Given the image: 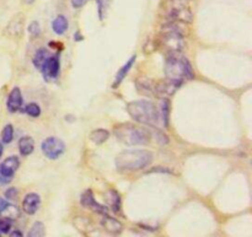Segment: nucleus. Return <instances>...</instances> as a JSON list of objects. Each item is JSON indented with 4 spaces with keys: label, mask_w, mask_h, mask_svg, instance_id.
I'll return each mask as SVG.
<instances>
[{
    "label": "nucleus",
    "mask_w": 252,
    "mask_h": 237,
    "mask_svg": "<svg viewBox=\"0 0 252 237\" xmlns=\"http://www.w3.org/2000/svg\"><path fill=\"white\" fill-rule=\"evenodd\" d=\"M42 152L49 160H57L65 151V144L56 137H49L42 142Z\"/></svg>",
    "instance_id": "6"
},
{
    "label": "nucleus",
    "mask_w": 252,
    "mask_h": 237,
    "mask_svg": "<svg viewBox=\"0 0 252 237\" xmlns=\"http://www.w3.org/2000/svg\"><path fill=\"white\" fill-rule=\"evenodd\" d=\"M5 198L6 199H16L17 198V191L16 188H10L5 192Z\"/></svg>",
    "instance_id": "28"
},
{
    "label": "nucleus",
    "mask_w": 252,
    "mask_h": 237,
    "mask_svg": "<svg viewBox=\"0 0 252 237\" xmlns=\"http://www.w3.org/2000/svg\"><path fill=\"white\" fill-rule=\"evenodd\" d=\"M101 226L107 231L108 234H112V235H118V234L122 233L123 225L120 220H117L116 218L112 216H108L107 214L103 215L102 220H101Z\"/></svg>",
    "instance_id": "13"
},
{
    "label": "nucleus",
    "mask_w": 252,
    "mask_h": 237,
    "mask_svg": "<svg viewBox=\"0 0 252 237\" xmlns=\"http://www.w3.org/2000/svg\"><path fill=\"white\" fill-rule=\"evenodd\" d=\"M88 1L89 0H71V5H73V7H75V9H79V7L84 6Z\"/></svg>",
    "instance_id": "29"
},
{
    "label": "nucleus",
    "mask_w": 252,
    "mask_h": 237,
    "mask_svg": "<svg viewBox=\"0 0 252 237\" xmlns=\"http://www.w3.org/2000/svg\"><path fill=\"white\" fill-rule=\"evenodd\" d=\"M41 207V197L36 193H30L22 201V209L29 215H33Z\"/></svg>",
    "instance_id": "12"
},
{
    "label": "nucleus",
    "mask_w": 252,
    "mask_h": 237,
    "mask_svg": "<svg viewBox=\"0 0 252 237\" xmlns=\"http://www.w3.org/2000/svg\"><path fill=\"white\" fill-rule=\"evenodd\" d=\"M89 138H90V140L93 143L100 145V144H103V143L110 138V133H108V130L106 129H96L90 133V137Z\"/></svg>",
    "instance_id": "19"
},
{
    "label": "nucleus",
    "mask_w": 252,
    "mask_h": 237,
    "mask_svg": "<svg viewBox=\"0 0 252 237\" xmlns=\"http://www.w3.org/2000/svg\"><path fill=\"white\" fill-rule=\"evenodd\" d=\"M135 58H137V57H135V56L130 57L129 60H128L127 63H126L125 65H123L122 68L120 69V71H118L117 75H116V78H115V83H113V85H112L113 89H117L118 86L121 85V83H122V81H123V79H125L126 76H127V74L129 73V70H130V69H132L133 64L135 63Z\"/></svg>",
    "instance_id": "15"
},
{
    "label": "nucleus",
    "mask_w": 252,
    "mask_h": 237,
    "mask_svg": "<svg viewBox=\"0 0 252 237\" xmlns=\"http://www.w3.org/2000/svg\"><path fill=\"white\" fill-rule=\"evenodd\" d=\"M80 204L84 207V208H88L90 209V210L95 211V213L102 214V215H106L108 211L107 207L101 206V204H98L97 202L95 201V197H94L93 192H91L90 189H88V191H85L83 194H81Z\"/></svg>",
    "instance_id": "9"
},
{
    "label": "nucleus",
    "mask_w": 252,
    "mask_h": 237,
    "mask_svg": "<svg viewBox=\"0 0 252 237\" xmlns=\"http://www.w3.org/2000/svg\"><path fill=\"white\" fill-rule=\"evenodd\" d=\"M25 112L32 118H37L41 116V107L37 103H29L25 108Z\"/></svg>",
    "instance_id": "24"
},
{
    "label": "nucleus",
    "mask_w": 252,
    "mask_h": 237,
    "mask_svg": "<svg viewBox=\"0 0 252 237\" xmlns=\"http://www.w3.org/2000/svg\"><path fill=\"white\" fill-rule=\"evenodd\" d=\"M159 46L169 54L180 53L185 47L184 34L171 30H161V36L159 37Z\"/></svg>",
    "instance_id": "5"
},
{
    "label": "nucleus",
    "mask_w": 252,
    "mask_h": 237,
    "mask_svg": "<svg viewBox=\"0 0 252 237\" xmlns=\"http://www.w3.org/2000/svg\"><path fill=\"white\" fill-rule=\"evenodd\" d=\"M105 198H106V202H107L108 207H111V209L117 213V211L121 209V197L120 194H118V192L115 191V189H110V191L106 193Z\"/></svg>",
    "instance_id": "17"
},
{
    "label": "nucleus",
    "mask_w": 252,
    "mask_h": 237,
    "mask_svg": "<svg viewBox=\"0 0 252 237\" xmlns=\"http://www.w3.org/2000/svg\"><path fill=\"white\" fill-rule=\"evenodd\" d=\"M27 31H29V33L31 34V36L37 37L41 33V26H39V24L37 21H32L31 24L29 25V27H27Z\"/></svg>",
    "instance_id": "26"
},
{
    "label": "nucleus",
    "mask_w": 252,
    "mask_h": 237,
    "mask_svg": "<svg viewBox=\"0 0 252 237\" xmlns=\"http://www.w3.org/2000/svg\"><path fill=\"white\" fill-rule=\"evenodd\" d=\"M115 135L121 143L129 147L134 145H147L152 139V134L145 128L139 125L125 123V124H118L113 128Z\"/></svg>",
    "instance_id": "4"
},
{
    "label": "nucleus",
    "mask_w": 252,
    "mask_h": 237,
    "mask_svg": "<svg viewBox=\"0 0 252 237\" xmlns=\"http://www.w3.org/2000/svg\"><path fill=\"white\" fill-rule=\"evenodd\" d=\"M2 151H4V149H2V145L0 144V156H1V155H2Z\"/></svg>",
    "instance_id": "32"
},
{
    "label": "nucleus",
    "mask_w": 252,
    "mask_h": 237,
    "mask_svg": "<svg viewBox=\"0 0 252 237\" xmlns=\"http://www.w3.org/2000/svg\"><path fill=\"white\" fill-rule=\"evenodd\" d=\"M59 69H61V63H59V58L56 56H51L44 64L42 65V68L39 70L43 74L44 79H48V80H53L58 76Z\"/></svg>",
    "instance_id": "10"
},
{
    "label": "nucleus",
    "mask_w": 252,
    "mask_h": 237,
    "mask_svg": "<svg viewBox=\"0 0 252 237\" xmlns=\"http://www.w3.org/2000/svg\"><path fill=\"white\" fill-rule=\"evenodd\" d=\"M22 106V95L19 88H14L7 97V110L10 113H15L21 108Z\"/></svg>",
    "instance_id": "14"
},
{
    "label": "nucleus",
    "mask_w": 252,
    "mask_h": 237,
    "mask_svg": "<svg viewBox=\"0 0 252 237\" xmlns=\"http://www.w3.org/2000/svg\"><path fill=\"white\" fill-rule=\"evenodd\" d=\"M33 1H34V0H22V2H24V4H27V5L32 4Z\"/></svg>",
    "instance_id": "31"
},
{
    "label": "nucleus",
    "mask_w": 252,
    "mask_h": 237,
    "mask_svg": "<svg viewBox=\"0 0 252 237\" xmlns=\"http://www.w3.org/2000/svg\"><path fill=\"white\" fill-rule=\"evenodd\" d=\"M44 235H46V229H44V225L41 221L34 223L33 226L31 228V230L27 234L29 237H43Z\"/></svg>",
    "instance_id": "22"
},
{
    "label": "nucleus",
    "mask_w": 252,
    "mask_h": 237,
    "mask_svg": "<svg viewBox=\"0 0 252 237\" xmlns=\"http://www.w3.org/2000/svg\"><path fill=\"white\" fill-rule=\"evenodd\" d=\"M25 27V16L24 14H17L11 19V21L5 27L4 33L10 38H20L24 32Z\"/></svg>",
    "instance_id": "8"
},
{
    "label": "nucleus",
    "mask_w": 252,
    "mask_h": 237,
    "mask_svg": "<svg viewBox=\"0 0 252 237\" xmlns=\"http://www.w3.org/2000/svg\"><path fill=\"white\" fill-rule=\"evenodd\" d=\"M154 160L153 152L148 150H126L116 159V166L121 171H138L149 166Z\"/></svg>",
    "instance_id": "1"
},
{
    "label": "nucleus",
    "mask_w": 252,
    "mask_h": 237,
    "mask_svg": "<svg viewBox=\"0 0 252 237\" xmlns=\"http://www.w3.org/2000/svg\"><path fill=\"white\" fill-rule=\"evenodd\" d=\"M167 19L170 21H177V22H186L189 24L192 21V14L189 11V7L185 6H175L169 11Z\"/></svg>",
    "instance_id": "11"
},
{
    "label": "nucleus",
    "mask_w": 252,
    "mask_h": 237,
    "mask_svg": "<svg viewBox=\"0 0 252 237\" xmlns=\"http://www.w3.org/2000/svg\"><path fill=\"white\" fill-rule=\"evenodd\" d=\"M52 54L49 53L48 49L46 48H39L38 51L34 53V57H33V65L36 66L37 69H41L42 65L44 64V61L47 60V59L51 57Z\"/></svg>",
    "instance_id": "20"
},
{
    "label": "nucleus",
    "mask_w": 252,
    "mask_h": 237,
    "mask_svg": "<svg viewBox=\"0 0 252 237\" xmlns=\"http://www.w3.org/2000/svg\"><path fill=\"white\" fill-rule=\"evenodd\" d=\"M19 150L22 156H29L34 150V142L31 137H22L19 140Z\"/></svg>",
    "instance_id": "16"
},
{
    "label": "nucleus",
    "mask_w": 252,
    "mask_h": 237,
    "mask_svg": "<svg viewBox=\"0 0 252 237\" xmlns=\"http://www.w3.org/2000/svg\"><path fill=\"white\" fill-rule=\"evenodd\" d=\"M20 166V161L16 156H10L0 164V183L7 184L12 181L15 172Z\"/></svg>",
    "instance_id": "7"
},
{
    "label": "nucleus",
    "mask_w": 252,
    "mask_h": 237,
    "mask_svg": "<svg viewBox=\"0 0 252 237\" xmlns=\"http://www.w3.org/2000/svg\"><path fill=\"white\" fill-rule=\"evenodd\" d=\"M127 111L130 117L138 123L157 127L160 120V111L153 102L147 100L133 101L127 105Z\"/></svg>",
    "instance_id": "2"
},
{
    "label": "nucleus",
    "mask_w": 252,
    "mask_h": 237,
    "mask_svg": "<svg viewBox=\"0 0 252 237\" xmlns=\"http://www.w3.org/2000/svg\"><path fill=\"white\" fill-rule=\"evenodd\" d=\"M169 113H170V102L166 97L161 101V111H160V118H162V123L165 127H169Z\"/></svg>",
    "instance_id": "21"
},
{
    "label": "nucleus",
    "mask_w": 252,
    "mask_h": 237,
    "mask_svg": "<svg viewBox=\"0 0 252 237\" xmlns=\"http://www.w3.org/2000/svg\"><path fill=\"white\" fill-rule=\"evenodd\" d=\"M12 220L9 218H2L0 216V234H9L11 230Z\"/></svg>",
    "instance_id": "25"
},
{
    "label": "nucleus",
    "mask_w": 252,
    "mask_h": 237,
    "mask_svg": "<svg viewBox=\"0 0 252 237\" xmlns=\"http://www.w3.org/2000/svg\"><path fill=\"white\" fill-rule=\"evenodd\" d=\"M14 139V127L11 124L5 125L1 132V140L4 144H10Z\"/></svg>",
    "instance_id": "23"
},
{
    "label": "nucleus",
    "mask_w": 252,
    "mask_h": 237,
    "mask_svg": "<svg viewBox=\"0 0 252 237\" xmlns=\"http://www.w3.org/2000/svg\"><path fill=\"white\" fill-rule=\"evenodd\" d=\"M96 1H97L98 16H100V20H103V17H105L106 9H107L108 0H96Z\"/></svg>",
    "instance_id": "27"
},
{
    "label": "nucleus",
    "mask_w": 252,
    "mask_h": 237,
    "mask_svg": "<svg viewBox=\"0 0 252 237\" xmlns=\"http://www.w3.org/2000/svg\"><path fill=\"white\" fill-rule=\"evenodd\" d=\"M10 235H11L12 237H21L22 234L20 233V231H14V233H11Z\"/></svg>",
    "instance_id": "30"
},
{
    "label": "nucleus",
    "mask_w": 252,
    "mask_h": 237,
    "mask_svg": "<svg viewBox=\"0 0 252 237\" xmlns=\"http://www.w3.org/2000/svg\"><path fill=\"white\" fill-rule=\"evenodd\" d=\"M52 29L53 32L57 34H63L68 30V20L63 15H58L52 22Z\"/></svg>",
    "instance_id": "18"
},
{
    "label": "nucleus",
    "mask_w": 252,
    "mask_h": 237,
    "mask_svg": "<svg viewBox=\"0 0 252 237\" xmlns=\"http://www.w3.org/2000/svg\"><path fill=\"white\" fill-rule=\"evenodd\" d=\"M165 75L170 80L177 81L180 84L194 78L191 63L185 57L179 56V53L169 54L165 61Z\"/></svg>",
    "instance_id": "3"
}]
</instances>
